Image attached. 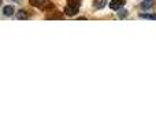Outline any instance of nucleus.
I'll use <instances>...</instances> for the list:
<instances>
[{"mask_svg":"<svg viewBox=\"0 0 156 136\" xmlns=\"http://www.w3.org/2000/svg\"><path fill=\"white\" fill-rule=\"evenodd\" d=\"M62 18V15H59V14H54V15H48V19H60Z\"/></svg>","mask_w":156,"mask_h":136,"instance_id":"1a4fd4ad","label":"nucleus"},{"mask_svg":"<svg viewBox=\"0 0 156 136\" xmlns=\"http://www.w3.org/2000/svg\"><path fill=\"white\" fill-rule=\"evenodd\" d=\"M48 3H49V0H30V4L36 5V7H40V8H44Z\"/></svg>","mask_w":156,"mask_h":136,"instance_id":"7ed1b4c3","label":"nucleus"},{"mask_svg":"<svg viewBox=\"0 0 156 136\" xmlns=\"http://www.w3.org/2000/svg\"><path fill=\"white\" fill-rule=\"evenodd\" d=\"M105 0H93V7L94 8H103L105 5Z\"/></svg>","mask_w":156,"mask_h":136,"instance_id":"0eeeda50","label":"nucleus"},{"mask_svg":"<svg viewBox=\"0 0 156 136\" xmlns=\"http://www.w3.org/2000/svg\"><path fill=\"white\" fill-rule=\"evenodd\" d=\"M126 0H111L110 2V8L111 10H121V7H123Z\"/></svg>","mask_w":156,"mask_h":136,"instance_id":"f03ea898","label":"nucleus"},{"mask_svg":"<svg viewBox=\"0 0 156 136\" xmlns=\"http://www.w3.org/2000/svg\"><path fill=\"white\" fill-rule=\"evenodd\" d=\"M14 2H16V3H19V2H21V0H14Z\"/></svg>","mask_w":156,"mask_h":136,"instance_id":"9b49d317","label":"nucleus"},{"mask_svg":"<svg viewBox=\"0 0 156 136\" xmlns=\"http://www.w3.org/2000/svg\"><path fill=\"white\" fill-rule=\"evenodd\" d=\"M152 5H154V0H144V2L141 3V7H143L144 10H148Z\"/></svg>","mask_w":156,"mask_h":136,"instance_id":"423d86ee","label":"nucleus"},{"mask_svg":"<svg viewBox=\"0 0 156 136\" xmlns=\"http://www.w3.org/2000/svg\"><path fill=\"white\" fill-rule=\"evenodd\" d=\"M80 4H81V0H69L67 5H66V8H65V12L67 14V15H76L78 12Z\"/></svg>","mask_w":156,"mask_h":136,"instance_id":"f257e3e1","label":"nucleus"},{"mask_svg":"<svg viewBox=\"0 0 156 136\" xmlns=\"http://www.w3.org/2000/svg\"><path fill=\"white\" fill-rule=\"evenodd\" d=\"M126 10H121V11H119V14H118V15L119 16H121V18H125V16H126Z\"/></svg>","mask_w":156,"mask_h":136,"instance_id":"9d476101","label":"nucleus"},{"mask_svg":"<svg viewBox=\"0 0 156 136\" xmlns=\"http://www.w3.org/2000/svg\"><path fill=\"white\" fill-rule=\"evenodd\" d=\"M14 11H15V8H14L12 5H5V7L3 8V14H4L5 16H11L14 14Z\"/></svg>","mask_w":156,"mask_h":136,"instance_id":"20e7f679","label":"nucleus"},{"mask_svg":"<svg viewBox=\"0 0 156 136\" xmlns=\"http://www.w3.org/2000/svg\"><path fill=\"white\" fill-rule=\"evenodd\" d=\"M16 18H18L19 21H25V19L29 18V15H27V12L25 10H21V11H18V14H16Z\"/></svg>","mask_w":156,"mask_h":136,"instance_id":"39448f33","label":"nucleus"},{"mask_svg":"<svg viewBox=\"0 0 156 136\" xmlns=\"http://www.w3.org/2000/svg\"><path fill=\"white\" fill-rule=\"evenodd\" d=\"M140 16L141 18H144V19H156L155 14L154 15H152V14H140Z\"/></svg>","mask_w":156,"mask_h":136,"instance_id":"6e6552de","label":"nucleus"}]
</instances>
